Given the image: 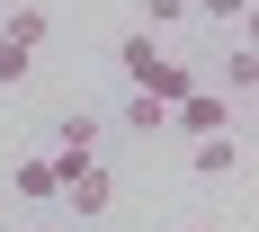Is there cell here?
<instances>
[{
	"label": "cell",
	"mask_w": 259,
	"mask_h": 232,
	"mask_svg": "<svg viewBox=\"0 0 259 232\" xmlns=\"http://www.w3.org/2000/svg\"><path fill=\"white\" fill-rule=\"evenodd\" d=\"M27 72H36V54H18V45H9V36H0V89H18Z\"/></svg>",
	"instance_id": "9"
},
{
	"label": "cell",
	"mask_w": 259,
	"mask_h": 232,
	"mask_svg": "<svg viewBox=\"0 0 259 232\" xmlns=\"http://www.w3.org/2000/svg\"><path fill=\"white\" fill-rule=\"evenodd\" d=\"M9 197H27V206H45V197H63V170H54V152L18 161V170H9Z\"/></svg>",
	"instance_id": "4"
},
{
	"label": "cell",
	"mask_w": 259,
	"mask_h": 232,
	"mask_svg": "<svg viewBox=\"0 0 259 232\" xmlns=\"http://www.w3.org/2000/svg\"><path fill=\"white\" fill-rule=\"evenodd\" d=\"M188 232H214V223H188Z\"/></svg>",
	"instance_id": "13"
},
{
	"label": "cell",
	"mask_w": 259,
	"mask_h": 232,
	"mask_svg": "<svg viewBox=\"0 0 259 232\" xmlns=\"http://www.w3.org/2000/svg\"><path fill=\"white\" fill-rule=\"evenodd\" d=\"M188 18V0H143V36H152V27H179Z\"/></svg>",
	"instance_id": "12"
},
{
	"label": "cell",
	"mask_w": 259,
	"mask_h": 232,
	"mask_svg": "<svg viewBox=\"0 0 259 232\" xmlns=\"http://www.w3.org/2000/svg\"><path fill=\"white\" fill-rule=\"evenodd\" d=\"M116 63H125V80H134V99H152V107H179L188 89H197V72H188L170 45H152L143 27L134 36H116Z\"/></svg>",
	"instance_id": "1"
},
{
	"label": "cell",
	"mask_w": 259,
	"mask_h": 232,
	"mask_svg": "<svg viewBox=\"0 0 259 232\" xmlns=\"http://www.w3.org/2000/svg\"><path fill=\"white\" fill-rule=\"evenodd\" d=\"M188 170H197V179H233V170H241V143H233V134H206V143L188 152Z\"/></svg>",
	"instance_id": "6"
},
{
	"label": "cell",
	"mask_w": 259,
	"mask_h": 232,
	"mask_svg": "<svg viewBox=\"0 0 259 232\" xmlns=\"http://www.w3.org/2000/svg\"><path fill=\"white\" fill-rule=\"evenodd\" d=\"M54 170H63V206H72L80 223H90V214H107V206H116V179H107L99 161H54Z\"/></svg>",
	"instance_id": "3"
},
{
	"label": "cell",
	"mask_w": 259,
	"mask_h": 232,
	"mask_svg": "<svg viewBox=\"0 0 259 232\" xmlns=\"http://www.w3.org/2000/svg\"><path fill=\"white\" fill-rule=\"evenodd\" d=\"M125 125H134V134H143V143H152V134H161V125H170V107H152V99H134V107H125Z\"/></svg>",
	"instance_id": "11"
},
{
	"label": "cell",
	"mask_w": 259,
	"mask_h": 232,
	"mask_svg": "<svg viewBox=\"0 0 259 232\" xmlns=\"http://www.w3.org/2000/svg\"><path fill=\"white\" fill-rule=\"evenodd\" d=\"M233 116H241V107L224 99V89H188V99L170 107V125H161V134H188V143H206V134H233Z\"/></svg>",
	"instance_id": "2"
},
{
	"label": "cell",
	"mask_w": 259,
	"mask_h": 232,
	"mask_svg": "<svg viewBox=\"0 0 259 232\" xmlns=\"http://www.w3.org/2000/svg\"><path fill=\"white\" fill-rule=\"evenodd\" d=\"M54 161H99V116H54Z\"/></svg>",
	"instance_id": "5"
},
{
	"label": "cell",
	"mask_w": 259,
	"mask_h": 232,
	"mask_svg": "<svg viewBox=\"0 0 259 232\" xmlns=\"http://www.w3.org/2000/svg\"><path fill=\"white\" fill-rule=\"evenodd\" d=\"M45 9H9V18H0V36H9V45H18V54H36V45H45Z\"/></svg>",
	"instance_id": "8"
},
{
	"label": "cell",
	"mask_w": 259,
	"mask_h": 232,
	"mask_svg": "<svg viewBox=\"0 0 259 232\" xmlns=\"http://www.w3.org/2000/svg\"><path fill=\"white\" fill-rule=\"evenodd\" d=\"M250 89H259V54H250V45H224V99L241 107Z\"/></svg>",
	"instance_id": "7"
},
{
	"label": "cell",
	"mask_w": 259,
	"mask_h": 232,
	"mask_svg": "<svg viewBox=\"0 0 259 232\" xmlns=\"http://www.w3.org/2000/svg\"><path fill=\"white\" fill-rule=\"evenodd\" d=\"M188 9H206L214 27H250V0H188Z\"/></svg>",
	"instance_id": "10"
}]
</instances>
